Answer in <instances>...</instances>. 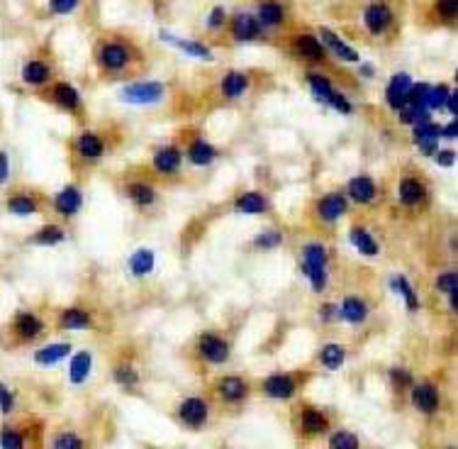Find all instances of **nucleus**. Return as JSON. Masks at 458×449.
Wrapping results in <instances>:
<instances>
[{"mask_svg":"<svg viewBox=\"0 0 458 449\" xmlns=\"http://www.w3.org/2000/svg\"><path fill=\"white\" fill-rule=\"evenodd\" d=\"M397 193H400V200L405 208H417L427 200V186L419 176H405L400 181Z\"/></svg>","mask_w":458,"mask_h":449,"instance_id":"nucleus-14","label":"nucleus"},{"mask_svg":"<svg viewBox=\"0 0 458 449\" xmlns=\"http://www.w3.org/2000/svg\"><path fill=\"white\" fill-rule=\"evenodd\" d=\"M217 393L224 403H244L249 398V383L241 376H224L217 383Z\"/></svg>","mask_w":458,"mask_h":449,"instance_id":"nucleus-15","label":"nucleus"},{"mask_svg":"<svg viewBox=\"0 0 458 449\" xmlns=\"http://www.w3.org/2000/svg\"><path fill=\"white\" fill-rule=\"evenodd\" d=\"M363 20H366L368 30H371L373 35H378V32H383L385 27H390V23H393V13H390L388 5L373 3V5H368V8H366Z\"/></svg>","mask_w":458,"mask_h":449,"instance_id":"nucleus-21","label":"nucleus"},{"mask_svg":"<svg viewBox=\"0 0 458 449\" xmlns=\"http://www.w3.org/2000/svg\"><path fill=\"white\" fill-rule=\"evenodd\" d=\"M64 239H66V232L59 227V224H42V227L30 237V242L37 244V247H57V244H62Z\"/></svg>","mask_w":458,"mask_h":449,"instance_id":"nucleus-28","label":"nucleus"},{"mask_svg":"<svg viewBox=\"0 0 458 449\" xmlns=\"http://www.w3.org/2000/svg\"><path fill=\"white\" fill-rule=\"evenodd\" d=\"M49 5L57 15H69L79 8V0H49Z\"/></svg>","mask_w":458,"mask_h":449,"instance_id":"nucleus-52","label":"nucleus"},{"mask_svg":"<svg viewBox=\"0 0 458 449\" xmlns=\"http://www.w3.org/2000/svg\"><path fill=\"white\" fill-rule=\"evenodd\" d=\"M161 40L164 42H171L173 47H178L181 52L190 54V57H197V59H210L212 54H210V49L205 45H200V42H190V40H178V37L173 35H166V32H161Z\"/></svg>","mask_w":458,"mask_h":449,"instance_id":"nucleus-35","label":"nucleus"},{"mask_svg":"<svg viewBox=\"0 0 458 449\" xmlns=\"http://www.w3.org/2000/svg\"><path fill=\"white\" fill-rule=\"evenodd\" d=\"M115 381H118L120 386H137V383H139V371L122 364L115 369Z\"/></svg>","mask_w":458,"mask_h":449,"instance_id":"nucleus-47","label":"nucleus"},{"mask_svg":"<svg viewBox=\"0 0 458 449\" xmlns=\"http://www.w3.org/2000/svg\"><path fill=\"white\" fill-rule=\"evenodd\" d=\"M71 354V342H54L47 347H40L35 352V364L37 366H54L64 361Z\"/></svg>","mask_w":458,"mask_h":449,"instance_id":"nucleus-20","label":"nucleus"},{"mask_svg":"<svg viewBox=\"0 0 458 449\" xmlns=\"http://www.w3.org/2000/svg\"><path fill=\"white\" fill-rule=\"evenodd\" d=\"M280 244H283V234L275 232V229H271V232H261L256 239H253V247H258V249H273V247H280Z\"/></svg>","mask_w":458,"mask_h":449,"instance_id":"nucleus-48","label":"nucleus"},{"mask_svg":"<svg viewBox=\"0 0 458 449\" xmlns=\"http://www.w3.org/2000/svg\"><path fill=\"white\" fill-rule=\"evenodd\" d=\"M52 76V69H49L47 62H40V59H32L22 67V81L27 86H44Z\"/></svg>","mask_w":458,"mask_h":449,"instance_id":"nucleus-27","label":"nucleus"},{"mask_svg":"<svg viewBox=\"0 0 458 449\" xmlns=\"http://www.w3.org/2000/svg\"><path fill=\"white\" fill-rule=\"evenodd\" d=\"M47 330V322H44L42 315H37L35 310H18L10 320V335H13L15 342L27 344L40 339Z\"/></svg>","mask_w":458,"mask_h":449,"instance_id":"nucleus-2","label":"nucleus"},{"mask_svg":"<svg viewBox=\"0 0 458 449\" xmlns=\"http://www.w3.org/2000/svg\"><path fill=\"white\" fill-rule=\"evenodd\" d=\"M207 418H210V405L205 398L200 396H190L185 401H181L178 405V420L193 430H200V427L207 425Z\"/></svg>","mask_w":458,"mask_h":449,"instance_id":"nucleus-5","label":"nucleus"},{"mask_svg":"<svg viewBox=\"0 0 458 449\" xmlns=\"http://www.w3.org/2000/svg\"><path fill=\"white\" fill-rule=\"evenodd\" d=\"M27 447V435L20 427L3 425L0 427V449H25Z\"/></svg>","mask_w":458,"mask_h":449,"instance_id":"nucleus-41","label":"nucleus"},{"mask_svg":"<svg viewBox=\"0 0 458 449\" xmlns=\"http://www.w3.org/2000/svg\"><path fill=\"white\" fill-rule=\"evenodd\" d=\"M390 288H393V293H397V295H402V298H405L407 310H417L419 308V300H417L415 288H412V283L407 281L405 276H393V278H390Z\"/></svg>","mask_w":458,"mask_h":449,"instance_id":"nucleus-42","label":"nucleus"},{"mask_svg":"<svg viewBox=\"0 0 458 449\" xmlns=\"http://www.w3.org/2000/svg\"><path fill=\"white\" fill-rule=\"evenodd\" d=\"M52 98H54V103H57L59 108H64V110H69V113H76V110H79V106H81L79 91H76L71 84H57V86H54Z\"/></svg>","mask_w":458,"mask_h":449,"instance_id":"nucleus-29","label":"nucleus"},{"mask_svg":"<svg viewBox=\"0 0 458 449\" xmlns=\"http://www.w3.org/2000/svg\"><path fill=\"white\" fill-rule=\"evenodd\" d=\"M52 449H84V440L76 432H59L52 440Z\"/></svg>","mask_w":458,"mask_h":449,"instance_id":"nucleus-45","label":"nucleus"},{"mask_svg":"<svg viewBox=\"0 0 458 449\" xmlns=\"http://www.w3.org/2000/svg\"><path fill=\"white\" fill-rule=\"evenodd\" d=\"M349 237H351V242H354V247L361 251L363 256H375L380 251V244L375 242V237H371L363 227H351Z\"/></svg>","mask_w":458,"mask_h":449,"instance_id":"nucleus-31","label":"nucleus"},{"mask_svg":"<svg viewBox=\"0 0 458 449\" xmlns=\"http://www.w3.org/2000/svg\"><path fill=\"white\" fill-rule=\"evenodd\" d=\"M375 193H378V186L371 176H356L349 181V198L358 203V205H368Z\"/></svg>","mask_w":458,"mask_h":449,"instance_id":"nucleus-19","label":"nucleus"},{"mask_svg":"<svg viewBox=\"0 0 458 449\" xmlns=\"http://www.w3.org/2000/svg\"><path fill=\"white\" fill-rule=\"evenodd\" d=\"M346 210H349V200L341 193H327L317 200V215L324 222H336L339 217H344Z\"/></svg>","mask_w":458,"mask_h":449,"instance_id":"nucleus-13","label":"nucleus"},{"mask_svg":"<svg viewBox=\"0 0 458 449\" xmlns=\"http://www.w3.org/2000/svg\"><path fill=\"white\" fill-rule=\"evenodd\" d=\"M188 159H190L195 166H207V164H212L214 159H217V149L205 140H195L190 147H188Z\"/></svg>","mask_w":458,"mask_h":449,"instance_id":"nucleus-30","label":"nucleus"},{"mask_svg":"<svg viewBox=\"0 0 458 449\" xmlns=\"http://www.w3.org/2000/svg\"><path fill=\"white\" fill-rule=\"evenodd\" d=\"M84 208V195L76 186H64L57 195L52 198V210L59 217H74Z\"/></svg>","mask_w":458,"mask_h":449,"instance_id":"nucleus-7","label":"nucleus"},{"mask_svg":"<svg viewBox=\"0 0 458 449\" xmlns=\"http://www.w3.org/2000/svg\"><path fill=\"white\" fill-rule=\"evenodd\" d=\"M449 449H456V447H449Z\"/></svg>","mask_w":458,"mask_h":449,"instance_id":"nucleus-60","label":"nucleus"},{"mask_svg":"<svg viewBox=\"0 0 458 449\" xmlns=\"http://www.w3.org/2000/svg\"><path fill=\"white\" fill-rule=\"evenodd\" d=\"M13 178V161H10V154L5 149H0V188L10 183Z\"/></svg>","mask_w":458,"mask_h":449,"instance_id":"nucleus-49","label":"nucleus"},{"mask_svg":"<svg viewBox=\"0 0 458 449\" xmlns=\"http://www.w3.org/2000/svg\"><path fill=\"white\" fill-rule=\"evenodd\" d=\"M327 264H329V254L324 249V244L319 242H310L305 249H302V271L307 273L312 283V291L322 293L329 283L327 276Z\"/></svg>","mask_w":458,"mask_h":449,"instance_id":"nucleus-1","label":"nucleus"},{"mask_svg":"<svg viewBox=\"0 0 458 449\" xmlns=\"http://www.w3.org/2000/svg\"><path fill=\"white\" fill-rule=\"evenodd\" d=\"M222 93L227 98H239V96H244L246 89H249V79H246L244 74H239V71H231V74H227L222 79Z\"/></svg>","mask_w":458,"mask_h":449,"instance_id":"nucleus-37","label":"nucleus"},{"mask_svg":"<svg viewBox=\"0 0 458 449\" xmlns=\"http://www.w3.org/2000/svg\"><path fill=\"white\" fill-rule=\"evenodd\" d=\"M295 52L300 54V57H305V59H322L324 57V45L317 40V37H312V35H300L295 40Z\"/></svg>","mask_w":458,"mask_h":449,"instance_id":"nucleus-34","label":"nucleus"},{"mask_svg":"<svg viewBox=\"0 0 458 449\" xmlns=\"http://www.w3.org/2000/svg\"><path fill=\"white\" fill-rule=\"evenodd\" d=\"M437 288L444 293H454L458 291V273L456 271H446L437 278Z\"/></svg>","mask_w":458,"mask_h":449,"instance_id":"nucleus-50","label":"nucleus"},{"mask_svg":"<svg viewBox=\"0 0 458 449\" xmlns=\"http://www.w3.org/2000/svg\"><path fill=\"white\" fill-rule=\"evenodd\" d=\"M130 59H132L130 49H127L125 45H120V42H110V45H105L101 49V64L108 71L125 69L127 64H130Z\"/></svg>","mask_w":458,"mask_h":449,"instance_id":"nucleus-16","label":"nucleus"},{"mask_svg":"<svg viewBox=\"0 0 458 449\" xmlns=\"http://www.w3.org/2000/svg\"><path fill=\"white\" fill-rule=\"evenodd\" d=\"M446 98H449V89L446 86H429L427 89V96H424V108H427L429 113L432 110H441L446 103Z\"/></svg>","mask_w":458,"mask_h":449,"instance_id":"nucleus-43","label":"nucleus"},{"mask_svg":"<svg viewBox=\"0 0 458 449\" xmlns=\"http://www.w3.org/2000/svg\"><path fill=\"white\" fill-rule=\"evenodd\" d=\"M300 427L305 435H322V432L329 427V420L322 410L307 405V408H302V413H300Z\"/></svg>","mask_w":458,"mask_h":449,"instance_id":"nucleus-22","label":"nucleus"},{"mask_svg":"<svg viewBox=\"0 0 458 449\" xmlns=\"http://www.w3.org/2000/svg\"><path fill=\"white\" fill-rule=\"evenodd\" d=\"M256 32H258V23H256V18L249 13H241V15H236L234 18V40H239V42H249L256 37Z\"/></svg>","mask_w":458,"mask_h":449,"instance_id":"nucleus-38","label":"nucleus"},{"mask_svg":"<svg viewBox=\"0 0 458 449\" xmlns=\"http://www.w3.org/2000/svg\"><path fill=\"white\" fill-rule=\"evenodd\" d=\"M181 164H183V154H181L178 147H161V149L154 152L151 166L159 176H173V174H178Z\"/></svg>","mask_w":458,"mask_h":449,"instance_id":"nucleus-8","label":"nucleus"},{"mask_svg":"<svg viewBox=\"0 0 458 449\" xmlns=\"http://www.w3.org/2000/svg\"><path fill=\"white\" fill-rule=\"evenodd\" d=\"M91 366H93V357L91 352H79L74 359H71V383H84L91 374Z\"/></svg>","mask_w":458,"mask_h":449,"instance_id":"nucleus-40","label":"nucleus"},{"mask_svg":"<svg viewBox=\"0 0 458 449\" xmlns=\"http://www.w3.org/2000/svg\"><path fill=\"white\" fill-rule=\"evenodd\" d=\"M258 25L263 27H275L283 23V8H280L275 0H263L261 5H258Z\"/></svg>","mask_w":458,"mask_h":449,"instance_id":"nucleus-36","label":"nucleus"},{"mask_svg":"<svg viewBox=\"0 0 458 449\" xmlns=\"http://www.w3.org/2000/svg\"><path fill=\"white\" fill-rule=\"evenodd\" d=\"M437 10L444 20H454L456 18V10H458V0H439Z\"/></svg>","mask_w":458,"mask_h":449,"instance_id":"nucleus-53","label":"nucleus"},{"mask_svg":"<svg viewBox=\"0 0 458 449\" xmlns=\"http://www.w3.org/2000/svg\"><path fill=\"white\" fill-rule=\"evenodd\" d=\"M154 251L151 249H137L134 254L130 256V271L134 273V276H147V273H151L154 269Z\"/></svg>","mask_w":458,"mask_h":449,"instance_id":"nucleus-39","label":"nucleus"},{"mask_svg":"<svg viewBox=\"0 0 458 449\" xmlns=\"http://www.w3.org/2000/svg\"><path fill=\"white\" fill-rule=\"evenodd\" d=\"M329 106L334 108V110H339V113H344V115H349L351 113V103L346 101L344 96H341V93H336V96L332 98V103H329Z\"/></svg>","mask_w":458,"mask_h":449,"instance_id":"nucleus-55","label":"nucleus"},{"mask_svg":"<svg viewBox=\"0 0 458 449\" xmlns=\"http://www.w3.org/2000/svg\"><path fill=\"white\" fill-rule=\"evenodd\" d=\"M412 403H415V408L424 415L437 413L439 403H441L439 401V388L429 381L417 383V386H412Z\"/></svg>","mask_w":458,"mask_h":449,"instance_id":"nucleus-11","label":"nucleus"},{"mask_svg":"<svg viewBox=\"0 0 458 449\" xmlns=\"http://www.w3.org/2000/svg\"><path fill=\"white\" fill-rule=\"evenodd\" d=\"M127 198L139 208H149L156 200V191H154V186L149 181H130L127 183Z\"/></svg>","mask_w":458,"mask_h":449,"instance_id":"nucleus-26","label":"nucleus"},{"mask_svg":"<svg viewBox=\"0 0 458 449\" xmlns=\"http://www.w3.org/2000/svg\"><path fill=\"white\" fill-rule=\"evenodd\" d=\"M297 391V381L290 374H273L263 381V393L273 401H290Z\"/></svg>","mask_w":458,"mask_h":449,"instance_id":"nucleus-9","label":"nucleus"},{"mask_svg":"<svg viewBox=\"0 0 458 449\" xmlns=\"http://www.w3.org/2000/svg\"><path fill=\"white\" fill-rule=\"evenodd\" d=\"M339 313L349 325H363V320L368 317V305H366V300L358 298V295H349V298H344V303H341Z\"/></svg>","mask_w":458,"mask_h":449,"instance_id":"nucleus-25","label":"nucleus"},{"mask_svg":"<svg viewBox=\"0 0 458 449\" xmlns=\"http://www.w3.org/2000/svg\"><path fill=\"white\" fill-rule=\"evenodd\" d=\"M234 208L239 212H246V215H263V212H268V198L261 193H256V191H249V193H241L239 198L234 200Z\"/></svg>","mask_w":458,"mask_h":449,"instance_id":"nucleus-23","label":"nucleus"},{"mask_svg":"<svg viewBox=\"0 0 458 449\" xmlns=\"http://www.w3.org/2000/svg\"><path fill=\"white\" fill-rule=\"evenodd\" d=\"M329 449H361V442L354 432L349 430H339L329 437Z\"/></svg>","mask_w":458,"mask_h":449,"instance_id":"nucleus-44","label":"nucleus"},{"mask_svg":"<svg viewBox=\"0 0 458 449\" xmlns=\"http://www.w3.org/2000/svg\"><path fill=\"white\" fill-rule=\"evenodd\" d=\"M390 381H393V386H397V388H407V386H412V374L407 369H393L390 371Z\"/></svg>","mask_w":458,"mask_h":449,"instance_id":"nucleus-51","label":"nucleus"},{"mask_svg":"<svg viewBox=\"0 0 458 449\" xmlns=\"http://www.w3.org/2000/svg\"><path fill=\"white\" fill-rule=\"evenodd\" d=\"M307 84H310V91H312V96L317 98V103H324V106H329V103H332V98L336 96L334 86L329 84L324 76L310 74V76H307Z\"/></svg>","mask_w":458,"mask_h":449,"instance_id":"nucleus-33","label":"nucleus"},{"mask_svg":"<svg viewBox=\"0 0 458 449\" xmlns=\"http://www.w3.org/2000/svg\"><path fill=\"white\" fill-rule=\"evenodd\" d=\"M74 152L79 159H86V161H96L105 154V142L101 135L96 132H81L74 140Z\"/></svg>","mask_w":458,"mask_h":449,"instance_id":"nucleus-12","label":"nucleus"},{"mask_svg":"<svg viewBox=\"0 0 458 449\" xmlns=\"http://www.w3.org/2000/svg\"><path fill=\"white\" fill-rule=\"evenodd\" d=\"M322 317H324V322H332L334 317H339V310H336V305H324V308H322Z\"/></svg>","mask_w":458,"mask_h":449,"instance_id":"nucleus-57","label":"nucleus"},{"mask_svg":"<svg viewBox=\"0 0 458 449\" xmlns=\"http://www.w3.org/2000/svg\"><path fill=\"white\" fill-rule=\"evenodd\" d=\"M439 137H441V125H434V123L415 125V142L424 154H437Z\"/></svg>","mask_w":458,"mask_h":449,"instance_id":"nucleus-17","label":"nucleus"},{"mask_svg":"<svg viewBox=\"0 0 458 449\" xmlns=\"http://www.w3.org/2000/svg\"><path fill=\"white\" fill-rule=\"evenodd\" d=\"M197 352L207 364H224L229 359V342L217 332H202L197 337Z\"/></svg>","mask_w":458,"mask_h":449,"instance_id":"nucleus-3","label":"nucleus"},{"mask_svg":"<svg viewBox=\"0 0 458 449\" xmlns=\"http://www.w3.org/2000/svg\"><path fill=\"white\" fill-rule=\"evenodd\" d=\"M444 106H446V110H451L454 115L458 113V96H456V91H454V93H449V98H446Z\"/></svg>","mask_w":458,"mask_h":449,"instance_id":"nucleus-58","label":"nucleus"},{"mask_svg":"<svg viewBox=\"0 0 458 449\" xmlns=\"http://www.w3.org/2000/svg\"><path fill=\"white\" fill-rule=\"evenodd\" d=\"M437 161H439V166H444V169L454 166V164H456V152H454V149L437 152Z\"/></svg>","mask_w":458,"mask_h":449,"instance_id":"nucleus-54","label":"nucleus"},{"mask_svg":"<svg viewBox=\"0 0 458 449\" xmlns=\"http://www.w3.org/2000/svg\"><path fill=\"white\" fill-rule=\"evenodd\" d=\"M59 327L62 330H93L96 322L84 308H66L59 313Z\"/></svg>","mask_w":458,"mask_h":449,"instance_id":"nucleus-18","label":"nucleus"},{"mask_svg":"<svg viewBox=\"0 0 458 449\" xmlns=\"http://www.w3.org/2000/svg\"><path fill=\"white\" fill-rule=\"evenodd\" d=\"M222 23H224V10L222 8H212L210 20H207V27H210V30H217V27H222Z\"/></svg>","mask_w":458,"mask_h":449,"instance_id":"nucleus-56","label":"nucleus"},{"mask_svg":"<svg viewBox=\"0 0 458 449\" xmlns=\"http://www.w3.org/2000/svg\"><path fill=\"white\" fill-rule=\"evenodd\" d=\"M120 98L132 106H154L164 98V86L147 81V84H132L120 91Z\"/></svg>","mask_w":458,"mask_h":449,"instance_id":"nucleus-6","label":"nucleus"},{"mask_svg":"<svg viewBox=\"0 0 458 449\" xmlns=\"http://www.w3.org/2000/svg\"><path fill=\"white\" fill-rule=\"evenodd\" d=\"M410 93H412V79L407 74H397L390 79L388 91H385V98H388V106L393 110L400 113L402 108L410 103Z\"/></svg>","mask_w":458,"mask_h":449,"instance_id":"nucleus-10","label":"nucleus"},{"mask_svg":"<svg viewBox=\"0 0 458 449\" xmlns=\"http://www.w3.org/2000/svg\"><path fill=\"white\" fill-rule=\"evenodd\" d=\"M319 361H322L324 369L336 371L339 366H344V361H346V349L341 347V344H336V342L324 344L322 352H319Z\"/></svg>","mask_w":458,"mask_h":449,"instance_id":"nucleus-32","label":"nucleus"},{"mask_svg":"<svg viewBox=\"0 0 458 449\" xmlns=\"http://www.w3.org/2000/svg\"><path fill=\"white\" fill-rule=\"evenodd\" d=\"M322 45L327 47V49H332V52L341 59V62H349V64H356L358 62V52H356V49H351L344 40H341V37H336L332 30H327V27L322 30Z\"/></svg>","mask_w":458,"mask_h":449,"instance_id":"nucleus-24","label":"nucleus"},{"mask_svg":"<svg viewBox=\"0 0 458 449\" xmlns=\"http://www.w3.org/2000/svg\"><path fill=\"white\" fill-rule=\"evenodd\" d=\"M456 127H458V125H456V120H454V123H451V125H446V127L441 130V135H444V137H449V140H456V135H458V130H456Z\"/></svg>","mask_w":458,"mask_h":449,"instance_id":"nucleus-59","label":"nucleus"},{"mask_svg":"<svg viewBox=\"0 0 458 449\" xmlns=\"http://www.w3.org/2000/svg\"><path fill=\"white\" fill-rule=\"evenodd\" d=\"M15 405H18V396L13 393V388L8 383H0V413L13 415Z\"/></svg>","mask_w":458,"mask_h":449,"instance_id":"nucleus-46","label":"nucleus"},{"mask_svg":"<svg viewBox=\"0 0 458 449\" xmlns=\"http://www.w3.org/2000/svg\"><path fill=\"white\" fill-rule=\"evenodd\" d=\"M5 210L15 217H32L42 212V200L32 191H13L5 195Z\"/></svg>","mask_w":458,"mask_h":449,"instance_id":"nucleus-4","label":"nucleus"}]
</instances>
